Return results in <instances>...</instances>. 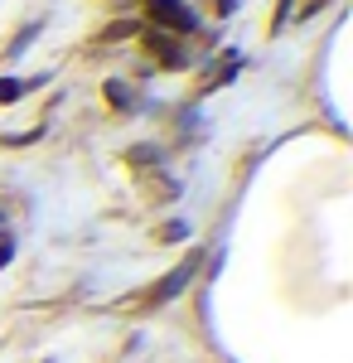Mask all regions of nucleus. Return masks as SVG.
<instances>
[{
  "label": "nucleus",
  "mask_w": 353,
  "mask_h": 363,
  "mask_svg": "<svg viewBox=\"0 0 353 363\" xmlns=\"http://www.w3.org/2000/svg\"><path fill=\"white\" fill-rule=\"evenodd\" d=\"M145 10H150V20H155L164 34H179V39H189L194 29H198V15H194L184 0H145Z\"/></svg>",
  "instance_id": "obj_1"
},
{
  "label": "nucleus",
  "mask_w": 353,
  "mask_h": 363,
  "mask_svg": "<svg viewBox=\"0 0 353 363\" xmlns=\"http://www.w3.org/2000/svg\"><path fill=\"white\" fill-rule=\"evenodd\" d=\"M140 44H145V54H150V58H160L164 68H189V63H194L189 44H184L179 34H164V29H145V34H140Z\"/></svg>",
  "instance_id": "obj_2"
},
{
  "label": "nucleus",
  "mask_w": 353,
  "mask_h": 363,
  "mask_svg": "<svg viewBox=\"0 0 353 363\" xmlns=\"http://www.w3.org/2000/svg\"><path fill=\"white\" fill-rule=\"evenodd\" d=\"M10 257H15V247H10V238H0V267H5Z\"/></svg>",
  "instance_id": "obj_8"
},
{
  "label": "nucleus",
  "mask_w": 353,
  "mask_h": 363,
  "mask_svg": "<svg viewBox=\"0 0 353 363\" xmlns=\"http://www.w3.org/2000/svg\"><path fill=\"white\" fill-rule=\"evenodd\" d=\"M34 83H15V78H0V102H15V97H25Z\"/></svg>",
  "instance_id": "obj_6"
},
{
  "label": "nucleus",
  "mask_w": 353,
  "mask_h": 363,
  "mask_svg": "<svg viewBox=\"0 0 353 363\" xmlns=\"http://www.w3.org/2000/svg\"><path fill=\"white\" fill-rule=\"evenodd\" d=\"M237 68H242V58H237V54H223V63H218L213 73L203 78V87H198V92H213V87H223L228 78H237Z\"/></svg>",
  "instance_id": "obj_4"
},
{
  "label": "nucleus",
  "mask_w": 353,
  "mask_h": 363,
  "mask_svg": "<svg viewBox=\"0 0 353 363\" xmlns=\"http://www.w3.org/2000/svg\"><path fill=\"white\" fill-rule=\"evenodd\" d=\"M131 34H140V20H121L107 29V39H131Z\"/></svg>",
  "instance_id": "obj_7"
},
{
  "label": "nucleus",
  "mask_w": 353,
  "mask_h": 363,
  "mask_svg": "<svg viewBox=\"0 0 353 363\" xmlns=\"http://www.w3.org/2000/svg\"><path fill=\"white\" fill-rule=\"evenodd\" d=\"M194 272H198V257H184V262H179V267H174L169 277H164V281H155V286L145 291V306H164V301H174V296H179V291L189 286V277H194Z\"/></svg>",
  "instance_id": "obj_3"
},
{
  "label": "nucleus",
  "mask_w": 353,
  "mask_h": 363,
  "mask_svg": "<svg viewBox=\"0 0 353 363\" xmlns=\"http://www.w3.org/2000/svg\"><path fill=\"white\" fill-rule=\"evenodd\" d=\"M107 102H111V107H121V112H131V107H136V92L121 83V78H111V83H107Z\"/></svg>",
  "instance_id": "obj_5"
}]
</instances>
